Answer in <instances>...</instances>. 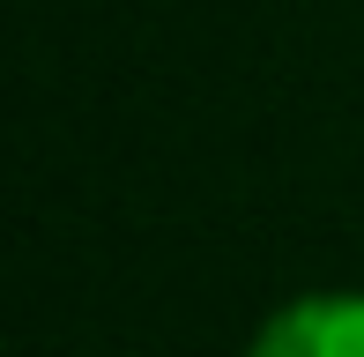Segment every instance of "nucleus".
Returning <instances> with one entry per match:
<instances>
[{"label":"nucleus","instance_id":"1","mask_svg":"<svg viewBox=\"0 0 364 357\" xmlns=\"http://www.w3.org/2000/svg\"><path fill=\"white\" fill-rule=\"evenodd\" d=\"M245 357H364V290H305V298H290L253 335Z\"/></svg>","mask_w":364,"mask_h":357}]
</instances>
